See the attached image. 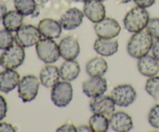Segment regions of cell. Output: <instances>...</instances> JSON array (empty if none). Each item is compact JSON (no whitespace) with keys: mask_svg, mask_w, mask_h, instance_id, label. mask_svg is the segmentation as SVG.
Returning <instances> with one entry per match:
<instances>
[{"mask_svg":"<svg viewBox=\"0 0 159 132\" xmlns=\"http://www.w3.org/2000/svg\"><path fill=\"white\" fill-rule=\"evenodd\" d=\"M153 37L147 30L136 32L127 43L128 54L134 58L139 59L149 53L153 45Z\"/></svg>","mask_w":159,"mask_h":132,"instance_id":"1","label":"cell"},{"mask_svg":"<svg viewBox=\"0 0 159 132\" xmlns=\"http://www.w3.org/2000/svg\"><path fill=\"white\" fill-rule=\"evenodd\" d=\"M149 20L150 15L145 8L135 6L127 12L124 16V28L130 33L139 32L146 28Z\"/></svg>","mask_w":159,"mask_h":132,"instance_id":"2","label":"cell"},{"mask_svg":"<svg viewBox=\"0 0 159 132\" xmlns=\"http://www.w3.org/2000/svg\"><path fill=\"white\" fill-rule=\"evenodd\" d=\"M25 56L26 54L23 47L17 43L12 44L1 54V65L5 69H15L23 63Z\"/></svg>","mask_w":159,"mask_h":132,"instance_id":"3","label":"cell"},{"mask_svg":"<svg viewBox=\"0 0 159 132\" xmlns=\"http://www.w3.org/2000/svg\"><path fill=\"white\" fill-rule=\"evenodd\" d=\"M36 51L39 58L47 64L57 61L61 56L57 43L52 39L45 37L36 44Z\"/></svg>","mask_w":159,"mask_h":132,"instance_id":"4","label":"cell"},{"mask_svg":"<svg viewBox=\"0 0 159 132\" xmlns=\"http://www.w3.org/2000/svg\"><path fill=\"white\" fill-rule=\"evenodd\" d=\"M40 81L34 75H27L20 79L18 84L19 97L23 102H27L34 100L38 94Z\"/></svg>","mask_w":159,"mask_h":132,"instance_id":"5","label":"cell"},{"mask_svg":"<svg viewBox=\"0 0 159 132\" xmlns=\"http://www.w3.org/2000/svg\"><path fill=\"white\" fill-rule=\"evenodd\" d=\"M73 97V88L68 81L58 82L52 87L51 98L55 106L65 107L70 103Z\"/></svg>","mask_w":159,"mask_h":132,"instance_id":"6","label":"cell"},{"mask_svg":"<svg viewBox=\"0 0 159 132\" xmlns=\"http://www.w3.org/2000/svg\"><path fill=\"white\" fill-rule=\"evenodd\" d=\"M41 36L38 28L34 25H23L16 33L15 41L23 48H29L37 44Z\"/></svg>","mask_w":159,"mask_h":132,"instance_id":"7","label":"cell"},{"mask_svg":"<svg viewBox=\"0 0 159 132\" xmlns=\"http://www.w3.org/2000/svg\"><path fill=\"white\" fill-rule=\"evenodd\" d=\"M111 97L116 105L127 107L134 102L137 98V93L134 88L130 84H120L113 89Z\"/></svg>","mask_w":159,"mask_h":132,"instance_id":"8","label":"cell"},{"mask_svg":"<svg viewBox=\"0 0 159 132\" xmlns=\"http://www.w3.org/2000/svg\"><path fill=\"white\" fill-rule=\"evenodd\" d=\"M115 102L111 96L100 95L92 98L89 107L93 113L104 115L110 118L115 111Z\"/></svg>","mask_w":159,"mask_h":132,"instance_id":"9","label":"cell"},{"mask_svg":"<svg viewBox=\"0 0 159 132\" xmlns=\"http://www.w3.org/2000/svg\"><path fill=\"white\" fill-rule=\"evenodd\" d=\"M95 32L99 37L114 38L119 35L121 26L117 20L110 17H105L94 26Z\"/></svg>","mask_w":159,"mask_h":132,"instance_id":"10","label":"cell"},{"mask_svg":"<svg viewBox=\"0 0 159 132\" xmlns=\"http://www.w3.org/2000/svg\"><path fill=\"white\" fill-rule=\"evenodd\" d=\"M107 90V81L102 76H93L82 82V91L89 98L104 94Z\"/></svg>","mask_w":159,"mask_h":132,"instance_id":"11","label":"cell"},{"mask_svg":"<svg viewBox=\"0 0 159 132\" xmlns=\"http://www.w3.org/2000/svg\"><path fill=\"white\" fill-rule=\"evenodd\" d=\"M61 57L65 60H73L80 53V45L74 36H68L61 39L58 44Z\"/></svg>","mask_w":159,"mask_h":132,"instance_id":"12","label":"cell"},{"mask_svg":"<svg viewBox=\"0 0 159 132\" xmlns=\"http://www.w3.org/2000/svg\"><path fill=\"white\" fill-rule=\"evenodd\" d=\"M83 12L90 21L97 23L106 17V7L100 0H87L84 4Z\"/></svg>","mask_w":159,"mask_h":132,"instance_id":"13","label":"cell"},{"mask_svg":"<svg viewBox=\"0 0 159 132\" xmlns=\"http://www.w3.org/2000/svg\"><path fill=\"white\" fill-rule=\"evenodd\" d=\"M84 15V12L78 8H71L62 14L59 22L63 29L72 30L82 24Z\"/></svg>","mask_w":159,"mask_h":132,"instance_id":"14","label":"cell"},{"mask_svg":"<svg viewBox=\"0 0 159 132\" xmlns=\"http://www.w3.org/2000/svg\"><path fill=\"white\" fill-rule=\"evenodd\" d=\"M110 127L114 131L127 132L133 128V121L128 113L117 111L109 118Z\"/></svg>","mask_w":159,"mask_h":132,"instance_id":"15","label":"cell"},{"mask_svg":"<svg viewBox=\"0 0 159 132\" xmlns=\"http://www.w3.org/2000/svg\"><path fill=\"white\" fill-rule=\"evenodd\" d=\"M37 28L45 38H58L62 32V26L60 22L51 18H45L40 20Z\"/></svg>","mask_w":159,"mask_h":132,"instance_id":"16","label":"cell"},{"mask_svg":"<svg viewBox=\"0 0 159 132\" xmlns=\"http://www.w3.org/2000/svg\"><path fill=\"white\" fill-rule=\"evenodd\" d=\"M138 68L142 75L152 77L156 75L159 71L158 61L154 56L146 54L138 59Z\"/></svg>","mask_w":159,"mask_h":132,"instance_id":"17","label":"cell"},{"mask_svg":"<svg viewBox=\"0 0 159 132\" xmlns=\"http://www.w3.org/2000/svg\"><path fill=\"white\" fill-rule=\"evenodd\" d=\"M20 75L14 69H6L0 72V91L8 93L18 85Z\"/></svg>","mask_w":159,"mask_h":132,"instance_id":"18","label":"cell"},{"mask_svg":"<svg viewBox=\"0 0 159 132\" xmlns=\"http://www.w3.org/2000/svg\"><path fill=\"white\" fill-rule=\"evenodd\" d=\"M94 50L99 54L105 57L113 55L118 51L119 43L116 40L113 38L98 37L94 43Z\"/></svg>","mask_w":159,"mask_h":132,"instance_id":"19","label":"cell"},{"mask_svg":"<svg viewBox=\"0 0 159 132\" xmlns=\"http://www.w3.org/2000/svg\"><path fill=\"white\" fill-rule=\"evenodd\" d=\"M60 69L55 65H48L43 67L40 73V80L47 88L53 87L60 80Z\"/></svg>","mask_w":159,"mask_h":132,"instance_id":"20","label":"cell"},{"mask_svg":"<svg viewBox=\"0 0 159 132\" xmlns=\"http://www.w3.org/2000/svg\"><path fill=\"white\" fill-rule=\"evenodd\" d=\"M80 71V65L77 61L65 60L60 68L61 77L63 80L71 82L77 79Z\"/></svg>","mask_w":159,"mask_h":132,"instance_id":"21","label":"cell"},{"mask_svg":"<svg viewBox=\"0 0 159 132\" xmlns=\"http://www.w3.org/2000/svg\"><path fill=\"white\" fill-rule=\"evenodd\" d=\"M108 69L107 61L102 57H96L89 61L85 65V71L91 77L102 76Z\"/></svg>","mask_w":159,"mask_h":132,"instance_id":"22","label":"cell"},{"mask_svg":"<svg viewBox=\"0 0 159 132\" xmlns=\"http://www.w3.org/2000/svg\"><path fill=\"white\" fill-rule=\"evenodd\" d=\"M23 17L24 16L16 9L7 12L2 20V24L5 29L11 32L17 31L23 26Z\"/></svg>","mask_w":159,"mask_h":132,"instance_id":"23","label":"cell"},{"mask_svg":"<svg viewBox=\"0 0 159 132\" xmlns=\"http://www.w3.org/2000/svg\"><path fill=\"white\" fill-rule=\"evenodd\" d=\"M14 6L17 11L23 16H37V5L35 0H13Z\"/></svg>","mask_w":159,"mask_h":132,"instance_id":"24","label":"cell"},{"mask_svg":"<svg viewBox=\"0 0 159 132\" xmlns=\"http://www.w3.org/2000/svg\"><path fill=\"white\" fill-rule=\"evenodd\" d=\"M89 126L94 132H106L110 127L109 118L104 115L94 113L89 118Z\"/></svg>","mask_w":159,"mask_h":132,"instance_id":"25","label":"cell"},{"mask_svg":"<svg viewBox=\"0 0 159 132\" xmlns=\"http://www.w3.org/2000/svg\"><path fill=\"white\" fill-rule=\"evenodd\" d=\"M145 90L155 100L159 101V76L149 77L146 82Z\"/></svg>","mask_w":159,"mask_h":132,"instance_id":"26","label":"cell"},{"mask_svg":"<svg viewBox=\"0 0 159 132\" xmlns=\"http://www.w3.org/2000/svg\"><path fill=\"white\" fill-rule=\"evenodd\" d=\"M15 37L12 32L6 29L0 30V50H6L13 44Z\"/></svg>","mask_w":159,"mask_h":132,"instance_id":"27","label":"cell"},{"mask_svg":"<svg viewBox=\"0 0 159 132\" xmlns=\"http://www.w3.org/2000/svg\"><path fill=\"white\" fill-rule=\"evenodd\" d=\"M146 30L156 39H159V18L155 17L149 20L148 23L146 26Z\"/></svg>","mask_w":159,"mask_h":132,"instance_id":"28","label":"cell"},{"mask_svg":"<svg viewBox=\"0 0 159 132\" xmlns=\"http://www.w3.org/2000/svg\"><path fill=\"white\" fill-rule=\"evenodd\" d=\"M148 122L154 128L159 129V103L154 106L148 113Z\"/></svg>","mask_w":159,"mask_h":132,"instance_id":"29","label":"cell"},{"mask_svg":"<svg viewBox=\"0 0 159 132\" xmlns=\"http://www.w3.org/2000/svg\"><path fill=\"white\" fill-rule=\"evenodd\" d=\"M7 113V102L5 98L0 95V121L6 116Z\"/></svg>","mask_w":159,"mask_h":132,"instance_id":"30","label":"cell"},{"mask_svg":"<svg viewBox=\"0 0 159 132\" xmlns=\"http://www.w3.org/2000/svg\"><path fill=\"white\" fill-rule=\"evenodd\" d=\"M137 6L143 8H148L153 6L155 2V0H134Z\"/></svg>","mask_w":159,"mask_h":132,"instance_id":"31","label":"cell"},{"mask_svg":"<svg viewBox=\"0 0 159 132\" xmlns=\"http://www.w3.org/2000/svg\"><path fill=\"white\" fill-rule=\"evenodd\" d=\"M14 132L16 131V129L13 127L11 124L6 122L0 123V132Z\"/></svg>","mask_w":159,"mask_h":132,"instance_id":"32","label":"cell"},{"mask_svg":"<svg viewBox=\"0 0 159 132\" xmlns=\"http://www.w3.org/2000/svg\"><path fill=\"white\" fill-rule=\"evenodd\" d=\"M57 131H78V129L72 124H65L57 129Z\"/></svg>","mask_w":159,"mask_h":132,"instance_id":"33","label":"cell"},{"mask_svg":"<svg viewBox=\"0 0 159 132\" xmlns=\"http://www.w3.org/2000/svg\"><path fill=\"white\" fill-rule=\"evenodd\" d=\"M152 49L153 56L159 61V39H157L155 43H153Z\"/></svg>","mask_w":159,"mask_h":132,"instance_id":"34","label":"cell"},{"mask_svg":"<svg viewBox=\"0 0 159 132\" xmlns=\"http://www.w3.org/2000/svg\"><path fill=\"white\" fill-rule=\"evenodd\" d=\"M7 12V7L3 3H0V23L3 20L5 15Z\"/></svg>","mask_w":159,"mask_h":132,"instance_id":"35","label":"cell"},{"mask_svg":"<svg viewBox=\"0 0 159 132\" xmlns=\"http://www.w3.org/2000/svg\"><path fill=\"white\" fill-rule=\"evenodd\" d=\"M78 131H93L90 126L87 125H82L78 127Z\"/></svg>","mask_w":159,"mask_h":132,"instance_id":"36","label":"cell"},{"mask_svg":"<svg viewBox=\"0 0 159 132\" xmlns=\"http://www.w3.org/2000/svg\"><path fill=\"white\" fill-rule=\"evenodd\" d=\"M130 1H131V0H117L118 2H120V3H124V4H125V3L130 2Z\"/></svg>","mask_w":159,"mask_h":132,"instance_id":"37","label":"cell"},{"mask_svg":"<svg viewBox=\"0 0 159 132\" xmlns=\"http://www.w3.org/2000/svg\"><path fill=\"white\" fill-rule=\"evenodd\" d=\"M75 1L79 2H86L87 0H75Z\"/></svg>","mask_w":159,"mask_h":132,"instance_id":"38","label":"cell"},{"mask_svg":"<svg viewBox=\"0 0 159 132\" xmlns=\"http://www.w3.org/2000/svg\"><path fill=\"white\" fill-rule=\"evenodd\" d=\"M100 1H102H102H106V0H100Z\"/></svg>","mask_w":159,"mask_h":132,"instance_id":"39","label":"cell"},{"mask_svg":"<svg viewBox=\"0 0 159 132\" xmlns=\"http://www.w3.org/2000/svg\"><path fill=\"white\" fill-rule=\"evenodd\" d=\"M0 65H1V61H0Z\"/></svg>","mask_w":159,"mask_h":132,"instance_id":"40","label":"cell"}]
</instances>
